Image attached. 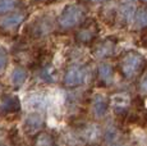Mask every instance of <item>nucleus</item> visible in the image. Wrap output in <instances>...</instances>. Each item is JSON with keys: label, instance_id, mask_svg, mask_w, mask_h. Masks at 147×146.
Segmentation results:
<instances>
[{"label": "nucleus", "instance_id": "obj_6", "mask_svg": "<svg viewBox=\"0 0 147 146\" xmlns=\"http://www.w3.org/2000/svg\"><path fill=\"white\" fill-rule=\"evenodd\" d=\"M131 105V97L125 92H117L110 97V106H111L113 112L119 117L127 116L129 113Z\"/></svg>", "mask_w": 147, "mask_h": 146}, {"label": "nucleus", "instance_id": "obj_5", "mask_svg": "<svg viewBox=\"0 0 147 146\" xmlns=\"http://www.w3.org/2000/svg\"><path fill=\"white\" fill-rule=\"evenodd\" d=\"M86 78H87V69L83 66L74 64V66H70L67 69L63 78V83L68 89H74L81 86L82 83H84Z\"/></svg>", "mask_w": 147, "mask_h": 146}, {"label": "nucleus", "instance_id": "obj_7", "mask_svg": "<svg viewBox=\"0 0 147 146\" xmlns=\"http://www.w3.org/2000/svg\"><path fill=\"white\" fill-rule=\"evenodd\" d=\"M21 112V101L18 96L14 95H7L3 97L0 103V114L3 117H8L10 114H16Z\"/></svg>", "mask_w": 147, "mask_h": 146}, {"label": "nucleus", "instance_id": "obj_22", "mask_svg": "<svg viewBox=\"0 0 147 146\" xmlns=\"http://www.w3.org/2000/svg\"><path fill=\"white\" fill-rule=\"evenodd\" d=\"M91 1H94V3H98V1H101V0H91Z\"/></svg>", "mask_w": 147, "mask_h": 146}, {"label": "nucleus", "instance_id": "obj_10", "mask_svg": "<svg viewBox=\"0 0 147 146\" xmlns=\"http://www.w3.org/2000/svg\"><path fill=\"white\" fill-rule=\"evenodd\" d=\"M44 127V118L40 113L35 112V113L28 114V117L24 120V132L28 135L37 133L41 131V128Z\"/></svg>", "mask_w": 147, "mask_h": 146}, {"label": "nucleus", "instance_id": "obj_4", "mask_svg": "<svg viewBox=\"0 0 147 146\" xmlns=\"http://www.w3.org/2000/svg\"><path fill=\"white\" fill-rule=\"evenodd\" d=\"M53 28H54L53 21L49 17H38L36 21H33L27 27L24 33L31 39H40L49 35L53 31Z\"/></svg>", "mask_w": 147, "mask_h": 146}, {"label": "nucleus", "instance_id": "obj_9", "mask_svg": "<svg viewBox=\"0 0 147 146\" xmlns=\"http://www.w3.org/2000/svg\"><path fill=\"white\" fill-rule=\"evenodd\" d=\"M115 47H117V41H115L113 37H107L96 45L94 47V50H92V53H94V55L96 58L102 59V58L113 55Z\"/></svg>", "mask_w": 147, "mask_h": 146}, {"label": "nucleus", "instance_id": "obj_23", "mask_svg": "<svg viewBox=\"0 0 147 146\" xmlns=\"http://www.w3.org/2000/svg\"><path fill=\"white\" fill-rule=\"evenodd\" d=\"M142 1H145V3H146V4H147V0H142Z\"/></svg>", "mask_w": 147, "mask_h": 146}, {"label": "nucleus", "instance_id": "obj_14", "mask_svg": "<svg viewBox=\"0 0 147 146\" xmlns=\"http://www.w3.org/2000/svg\"><path fill=\"white\" fill-rule=\"evenodd\" d=\"M28 106H30L32 110H40V109H42L45 106V104H46V101H45V97L42 96V95L40 94H33V95H30L28 96Z\"/></svg>", "mask_w": 147, "mask_h": 146}, {"label": "nucleus", "instance_id": "obj_18", "mask_svg": "<svg viewBox=\"0 0 147 146\" xmlns=\"http://www.w3.org/2000/svg\"><path fill=\"white\" fill-rule=\"evenodd\" d=\"M8 60H9V54L8 50L5 49L3 45H0V72H3L8 66Z\"/></svg>", "mask_w": 147, "mask_h": 146}, {"label": "nucleus", "instance_id": "obj_1", "mask_svg": "<svg viewBox=\"0 0 147 146\" xmlns=\"http://www.w3.org/2000/svg\"><path fill=\"white\" fill-rule=\"evenodd\" d=\"M147 67V60L141 53L128 50L120 57L119 71L125 80H134L140 77Z\"/></svg>", "mask_w": 147, "mask_h": 146}, {"label": "nucleus", "instance_id": "obj_2", "mask_svg": "<svg viewBox=\"0 0 147 146\" xmlns=\"http://www.w3.org/2000/svg\"><path fill=\"white\" fill-rule=\"evenodd\" d=\"M86 10L80 4H68L61 10L60 16L58 18V23L61 28H73L76 26H80L84 21Z\"/></svg>", "mask_w": 147, "mask_h": 146}, {"label": "nucleus", "instance_id": "obj_11", "mask_svg": "<svg viewBox=\"0 0 147 146\" xmlns=\"http://www.w3.org/2000/svg\"><path fill=\"white\" fill-rule=\"evenodd\" d=\"M26 18V14L22 12H17L13 14H9L0 21V27L4 31H14L17 27L22 24V22Z\"/></svg>", "mask_w": 147, "mask_h": 146}, {"label": "nucleus", "instance_id": "obj_21", "mask_svg": "<svg viewBox=\"0 0 147 146\" xmlns=\"http://www.w3.org/2000/svg\"><path fill=\"white\" fill-rule=\"evenodd\" d=\"M33 1H37V3H46V1H50V0H33Z\"/></svg>", "mask_w": 147, "mask_h": 146}, {"label": "nucleus", "instance_id": "obj_15", "mask_svg": "<svg viewBox=\"0 0 147 146\" xmlns=\"http://www.w3.org/2000/svg\"><path fill=\"white\" fill-rule=\"evenodd\" d=\"M134 27L145 28L147 27V8H140L134 14Z\"/></svg>", "mask_w": 147, "mask_h": 146}, {"label": "nucleus", "instance_id": "obj_17", "mask_svg": "<svg viewBox=\"0 0 147 146\" xmlns=\"http://www.w3.org/2000/svg\"><path fill=\"white\" fill-rule=\"evenodd\" d=\"M21 0H0V14L12 12L16 9V7L19 4Z\"/></svg>", "mask_w": 147, "mask_h": 146}, {"label": "nucleus", "instance_id": "obj_16", "mask_svg": "<svg viewBox=\"0 0 147 146\" xmlns=\"http://www.w3.org/2000/svg\"><path fill=\"white\" fill-rule=\"evenodd\" d=\"M36 146H56V142L53 135L47 133V132H42L37 136Z\"/></svg>", "mask_w": 147, "mask_h": 146}, {"label": "nucleus", "instance_id": "obj_20", "mask_svg": "<svg viewBox=\"0 0 147 146\" xmlns=\"http://www.w3.org/2000/svg\"><path fill=\"white\" fill-rule=\"evenodd\" d=\"M141 91H142L143 94H147V76L142 80V82H141Z\"/></svg>", "mask_w": 147, "mask_h": 146}, {"label": "nucleus", "instance_id": "obj_3", "mask_svg": "<svg viewBox=\"0 0 147 146\" xmlns=\"http://www.w3.org/2000/svg\"><path fill=\"white\" fill-rule=\"evenodd\" d=\"M100 28H98L97 21L94 18L84 19L83 22L80 24V28L76 32V41L82 45H90L96 40V37L98 36Z\"/></svg>", "mask_w": 147, "mask_h": 146}, {"label": "nucleus", "instance_id": "obj_12", "mask_svg": "<svg viewBox=\"0 0 147 146\" xmlns=\"http://www.w3.org/2000/svg\"><path fill=\"white\" fill-rule=\"evenodd\" d=\"M27 77H28V73L26 69L22 68V67H17V68L13 69L12 74H10V82H12L14 87H19V86H22L26 82Z\"/></svg>", "mask_w": 147, "mask_h": 146}, {"label": "nucleus", "instance_id": "obj_24", "mask_svg": "<svg viewBox=\"0 0 147 146\" xmlns=\"http://www.w3.org/2000/svg\"><path fill=\"white\" fill-rule=\"evenodd\" d=\"M0 146H4V145H0Z\"/></svg>", "mask_w": 147, "mask_h": 146}, {"label": "nucleus", "instance_id": "obj_19", "mask_svg": "<svg viewBox=\"0 0 147 146\" xmlns=\"http://www.w3.org/2000/svg\"><path fill=\"white\" fill-rule=\"evenodd\" d=\"M41 77L44 81H47V82H53L54 81V69L49 66H45L44 68L41 69Z\"/></svg>", "mask_w": 147, "mask_h": 146}, {"label": "nucleus", "instance_id": "obj_13", "mask_svg": "<svg viewBox=\"0 0 147 146\" xmlns=\"http://www.w3.org/2000/svg\"><path fill=\"white\" fill-rule=\"evenodd\" d=\"M98 80L102 83H107L111 82L113 80V67L109 63H101L98 66Z\"/></svg>", "mask_w": 147, "mask_h": 146}, {"label": "nucleus", "instance_id": "obj_8", "mask_svg": "<svg viewBox=\"0 0 147 146\" xmlns=\"http://www.w3.org/2000/svg\"><path fill=\"white\" fill-rule=\"evenodd\" d=\"M110 106V100L107 99L105 95L102 94H96L94 97H92L91 101V110L92 114L96 118H102L106 116L107 109Z\"/></svg>", "mask_w": 147, "mask_h": 146}]
</instances>
